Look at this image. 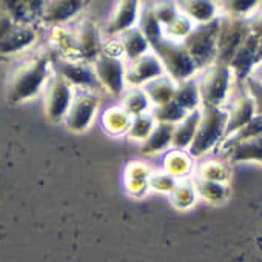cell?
<instances>
[{
    "instance_id": "obj_1",
    "label": "cell",
    "mask_w": 262,
    "mask_h": 262,
    "mask_svg": "<svg viewBox=\"0 0 262 262\" xmlns=\"http://www.w3.org/2000/svg\"><path fill=\"white\" fill-rule=\"evenodd\" d=\"M53 76V57L48 54L36 56L22 63L10 77L7 86V99L13 105H19L37 97L43 93Z\"/></svg>"
},
{
    "instance_id": "obj_2",
    "label": "cell",
    "mask_w": 262,
    "mask_h": 262,
    "mask_svg": "<svg viewBox=\"0 0 262 262\" xmlns=\"http://www.w3.org/2000/svg\"><path fill=\"white\" fill-rule=\"evenodd\" d=\"M228 114L221 106H201V122L188 155L196 159L210 153L225 139Z\"/></svg>"
},
{
    "instance_id": "obj_3",
    "label": "cell",
    "mask_w": 262,
    "mask_h": 262,
    "mask_svg": "<svg viewBox=\"0 0 262 262\" xmlns=\"http://www.w3.org/2000/svg\"><path fill=\"white\" fill-rule=\"evenodd\" d=\"M198 83L202 106H221L224 108L233 90V73L230 65L214 62L208 68L199 71Z\"/></svg>"
},
{
    "instance_id": "obj_4",
    "label": "cell",
    "mask_w": 262,
    "mask_h": 262,
    "mask_svg": "<svg viewBox=\"0 0 262 262\" xmlns=\"http://www.w3.org/2000/svg\"><path fill=\"white\" fill-rule=\"evenodd\" d=\"M151 51L162 62L165 76L170 77L174 83L196 77L198 68L182 42H176L164 36L158 43L151 47Z\"/></svg>"
},
{
    "instance_id": "obj_5",
    "label": "cell",
    "mask_w": 262,
    "mask_h": 262,
    "mask_svg": "<svg viewBox=\"0 0 262 262\" xmlns=\"http://www.w3.org/2000/svg\"><path fill=\"white\" fill-rule=\"evenodd\" d=\"M219 24H221V16L208 24L194 25L191 33L182 42L194 62L198 73L216 62Z\"/></svg>"
},
{
    "instance_id": "obj_6",
    "label": "cell",
    "mask_w": 262,
    "mask_h": 262,
    "mask_svg": "<svg viewBox=\"0 0 262 262\" xmlns=\"http://www.w3.org/2000/svg\"><path fill=\"white\" fill-rule=\"evenodd\" d=\"M250 25L247 19L221 16L219 34H217V56L216 62H222L230 65L236 51L242 47V43L250 36Z\"/></svg>"
},
{
    "instance_id": "obj_7",
    "label": "cell",
    "mask_w": 262,
    "mask_h": 262,
    "mask_svg": "<svg viewBox=\"0 0 262 262\" xmlns=\"http://www.w3.org/2000/svg\"><path fill=\"white\" fill-rule=\"evenodd\" d=\"M126 62L122 57H113L100 54L99 59L93 63L96 79L100 90L111 94L114 99H122L126 93Z\"/></svg>"
},
{
    "instance_id": "obj_8",
    "label": "cell",
    "mask_w": 262,
    "mask_h": 262,
    "mask_svg": "<svg viewBox=\"0 0 262 262\" xmlns=\"http://www.w3.org/2000/svg\"><path fill=\"white\" fill-rule=\"evenodd\" d=\"M100 108L99 94L90 90H76L73 103L63 119L65 126L73 133H85L93 125Z\"/></svg>"
},
{
    "instance_id": "obj_9",
    "label": "cell",
    "mask_w": 262,
    "mask_h": 262,
    "mask_svg": "<svg viewBox=\"0 0 262 262\" xmlns=\"http://www.w3.org/2000/svg\"><path fill=\"white\" fill-rule=\"evenodd\" d=\"M224 110L228 114L225 139L231 136L233 133H236V131H239L241 128H244L247 123H250L256 117V108H254V102L251 96L248 94L245 85L237 83V82H234L231 94L224 105Z\"/></svg>"
},
{
    "instance_id": "obj_10",
    "label": "cell",
    "mask_w": 262,
    "mask_h": 262,
    "mask_svg": "<svg viewBox=\"0 0 262 262\" xmlns=\"http://www.w3.org/2000/svg\"><path fill=\"white\" fill-rule=\"evenodd\" d=\"M74 93L76 90L68 82L53 73L43 90V111L50 122H63L73 103Z\"/></svg>"
},
{
    "instance_id": "obj_11",
    "label": "cell",
    "mask_w": 262,
    "mask_h": 262,
    "mask_svg": "<svg viewBox=\"0 0 262 262\" xmlns=\"http://www.w3.org/2000/svg\"><path fill=\"white\" fill-rule=\"evenodd\" d=\"M53 73L68 82L74 90H90L97 93L100 90L93 65L80 60H70L60 56L53 57Z\"/></svg>"
},
{
    "instance_id": "obj_12",
    "label": "cell",
    "mask_w": 262,
    "mask_h": 262,
    "mask_svg": "<svg viewBox=\"0 0 262 262\" xmlns=\"http://www.w3.org/2000/svg\"><path fill=\"white\" fill-rule=\"evenodd\" d=\"M141 10L142 2H136V0H122V2H117L106 24L102 28L103 39H119L126 31L138 28Z\"/></svg>"
},
{
    "instance_id": "obj_13",
    "label": "cell",
    "mask_w": 262,
    "mask_h": 262,
    "mask_svg": "<svg viewBox=\"0 0 262 262\" xmlns=\"http://www.w3.org/2000/svg\"><path fill=\"white\" fill-rule=\"evenodd\" d=\"M73 34L76 42L77 60L93 65L103 50L105 39L102 36V30L93 20L83 19L77 24L76 31H73Z\"/></svg>"
},
{
    "instance_id": "obj_14",
    "label": "cell",
    "mask_w": 262,
    "mask_h": 262,
    "mask_svg": "<svg viewBox=\"0 0 262 262\" xmlns=\"http://www.w3.org/2000/svg\"><path fill=\"white\" fill-rule=\"evenodd\" d=\"M165 76V70L159 57L151 51L138 62L126 67V86L144 88L148 83Z\"/></svg>"
},
{
    "instance_id": "obj_15",
    "label": "cell",
    "mask_w": 262,
    "mask_h": 262,
    "mask_svg": "<svg viewBox=\"0 0 262 262\" xmlns=\"http://www.w3.org/2000/svg\"><path fill=\"white\" fill-rule=\"evenodd\" d=\"M86 2L80 0H56V2H45V8L40 20L43 24L53 25L54 28L63 27L68 22L77 19V16L85 10Z\"/></svg>"
},
{
    "instance_id": "obj_16",
    "label": "cell",
    "mask_w": 262,
    "mask_h": 262,
    "mask_svg": "<svg viewBox=\"0 0 262 262\" xmlns=\"http://www.w3.org/2000/svg\"><path fill=\"white\" fill-rule=\"evenodd\" d=\"M257 45L259 39L250 34L247 40L242 43V47L236 51L234 57L230 62V68L234 77V82L244 83L253 73L254 67L257 65L256 62V53H257Z\"/></svg>"
},
{
    "instance_id": "obj_17",
    "label": "cell",
    "mask_w": 262,
    "mask_h": 262,
    "mask_svg": "<svg viewBox=\"0 0 262 262\" xmlns=\"http://www.w3.org/2000/svg\"><path fill=\"white\" fill-rule=\"evenodd\" d=\"M39 34L31 25H16L0 42V57H11L17 56L28 48H31Z\"/></svg>"
},
{
    "instance_id": "obj_18",
    "label": "cell",
    "mask_w": 262,
    "mask_h": 262,
    "mask_svg": "<svg viewBox=\"0 0 262 262\" xmlns=\"http://www.w3.org/2000/svg\"><path fill=\"white\" fill-rule=\"evenodd\" d=\"M119 43L122 50V59L126 62V65L135 63L148 53H151V47L139 28H133L122 34L119 37Z\"/></svg>"
},
{
    "instance_id": "obj_19",
    "label": "cell",
    "mask_w": 262,
    "mask_h": 262,
    "mask_svg": "<svg viewBox=\"0 0 262 262\" xmlns=\"http://www.w3.org/2000/svg\"><path fill=\"white\" fill-rule=\"evenodd\" d=\"M153 170L144 162H133L125 170V188L128 194H133L136 198L145 196L150 188V176Z\"/></svg>"
},
{
    "instance_id": "obj_20",
    "label": "cell",
    "mask_w": 262,
    "mask_h": 262,
    "mask_svg": "<svg viewBox=\"0 0 262 262\" xmlns=\"http://www.w3.org/2000/svg\"><path fill=\"white\" fill-rule=\"evenodd\" d=\"M199 122H201V110H196V111L188 113L179 123L174 125L173 141H171L173 150L188 151L190 145L194 141Z\"/></svg>"
},
{
    "instance_id": "obj_21",
    "label": "cell",
    "mask_w": 262,
    "mask_h": 262,
    "mask_svg": "<svg viewBox=\"0 0 262 262\" xmlns=\"http://www.w3.org/2000/svg\"><path fill=\"white\" fill-rule=\"evenodd\" d=\"M178 7L184 16H187L194 25H202L219 17V7L208 0H190V2H178Z\"/></svg>"
},
{
    "instance_id": "obj_22",
    "label": "cell",
    "mask_w": 262,
    "mask_h": 262,
    "mask_svg": "<svg viewBox=\"0 0 262 262\" xmlns=\"http://www.w3.org/2000/svg\"><path fill=\"white\" fill-rule=\"evenodd\" d=\"M162 170L176 178L178 181L181 179H188V176L194 171V159L188 155V151L182 150H171L164 155V164Z\"/></svg>"
},
{
    "instance_id": "obj_23",
    "label": "cell",
    "mask_w": 262,
    "mask_h": 262,
    "mask_svg": "<svg viewBox=\"0 0 262 262\" xmlns=\"http://www.w3.org/2000/svg\"><path fill=\"white\" fill-rule=\"evenodd\" d=\"M173 131H174L173 125L156 123V126L153 129V133L150 135V138L144 144H141L142 155H145V156H156V155L165 153L171 147Z\"/></svg>"
},
{
    "instance_id": "obj_24",
    "label": "cell",
    "mask_w": 262,
    "mask_h": 262,
    "mask_svg": "<svg viewBox=\"0 0 262 262\" xmlns=\"http://www.w3.org/2000/svg\"><path fill=\"white\" fill-rule=\"evenodd\" d=\"M182 110L187 113L201 110L202 100H201V93H199V83L198 77L184 80L181 83H176V91H174V99H173Z\"/></svg>"
},
{
    "instance_id": "obj_25",
    "label": "cell",
    "mask_w": 262,
    "mask_h": 262,
    "mask_svg": "<svg viewBox=\"0 0 262 262\" xmlns=\"http://www.w3.org/2000/svg\"><path fill=\"white\" fill-rule=\"evenodd\" d=\"M131 117L119 103L110 106L102 114V126L111 136H126V131L131 123Z\"/></svg>"
},
{
    "instance_id": "obj_26",
    "label": "cell",
    "mask_w": 262,
    "mask_h": 262,
    "mask_svg": "<svg viewBox=\"0 0 262 262\" xmlns=\"http://www.w3.org/2000/svg\"><path fill=\"white\" fill-rule=\"evenodd\" d=\"M119 105L131 116H142V114H150L153 110V105L144 91V88H128L126 93L122 96L119 100Z\"/></svg>"
},
{
    "instance_id": "obj_27",
    "label": "cell",
    "mask_w": 262,
    "mask_h": 262,
    "mask_svg": "<svg viewBox=\"0 0 262 262\" xmlns=\"http://www.w3.org/2000/svg\"><path fill=\"white\" fill-rule=\"evenodd\" d=\"M138 28L147 37L150 47L158 43L165 36L164 27L159 24V20H158V17L155 14V5L153 4H144L142 2V10H141V17H139Z\"/></svg>"
},
{
    "instance_id": "obj_28",
    "label": "cell",
    "mask_w": 262,
    "mask_h": 262,
    "mask_svg": "<svg viewBox=\"0 0 262 262\" xmlns=\"http://www.w3.org/2000/svg\"><path fill=\"white\" fill-rule=\"evenodd\" d=\"M224 153L230 162H262V136L233 145Z\"/></svg>"
},
{
    "instance_id": "obj_29",
    "label": "cell",
    "mask_w": 262,
    "mask_h": 262,
    "mask_svg": "<svg viewBox=\"0 0 262 262\" xmlns=\"http://www.w3.org/2000/svg\"><path fill=\"white\" fill-rule=\"evenodd\" d=\"M144 91L147 93V96H148V99L155 108V106L165 105L174 99L176 83L170 77L164 76V77L148 83L147 86H144Z\"/></svg>"
},
{
    "instance_id": "obj_30",
    "label": "cell",
    "mask_w": 262,
    "mask_h": 262,
    "mask_svg": "<svg viewBox=\"0 0 262 262\" xmlns=\"http://www.w3.org/2000/svg\"><path fill=\"white\" fill-rule=\"evenodd\" d=\"M170 199H171L173 207H176L178 210L191 208L194 205L196 199H198L194 181H190V179H181V181H178V185L170 193Z\"/></svg>"
},
{
    "instance_id": "obj_31",
    "label": "cell",
    "mask_w": 262,
    "mask_h": 262,
    "mask_svg": "<svg viewBox=\"0 0 262 262\" xmlns=\"http://www.w3.org/2000/svg\"><path fill=\"white\" fill-rule=\"evenodd\" d=\"M194 173L198 181H210V182H221V184H225L230 176L227 164L221 161L202 162L194 168Z\"/></svg>"
},
{
    "instance_id": "obj_32",
    "label": "cell",
    "mask_w": 262,
    "mask_h": 262,
    "mask_svg": "<svg viewBox=\"0 0 262 262\" xmlns=\"http://www.w3.org/2000/svg\"><path fill=\"white\" fill-rule=\"evenodd\" d=\"M156 126V120L153 119L151 114H142V116H136L131 119L129 128L126 131V138L129 141L135 142H141L144 144L150 135L153 133V129Z\"/></svg>"
},
{
    "instance_id": "obj_33",
    "label": "cell",
    "mask_w": 262,
    "mask_h": 262,
    "mask_svg": "<svg viewBox=\"0 0 262 262\" xmlns=\"http://www.w3.org/2000/svg\"><path fill=\"white\" fill-rule=\"evenodd\" d=\"M198 198L210 202V204H221L228 196L227 184L221 182H210V181H194Z\"/></svg>"
},
{
    "instance_id": "obj_34",
    "label": "cell",
    "mask_w": 262,
    "mask_h": 262,
    "mask_svg": "<svg viewBox=\"0 0 262 262\" xmlns=\"http://www.w3.org/2000/svg\"><path fill=\"white\" fill-rule=\"evenodd\" d=\"M153 116V119L156 120V123H167V125H176L179 123L188 113L185 110H182L174 100L161 105V106H155L150 113Z\"/></svg>"
},
{
    "instance_id": "obj_35",
    "label": "cell",
    "mask_w": 262,
    "mask_h": 262,
    "mask_svg": "<svg viewBox=\"0 0 262 262\" xmlns=\"http://www.w3.org/2000/svg\"><path fill=\"white\" fill-rule=\"evenodd\" d=\"M260 2H224L222 11L225 16L239 17V19H250L260 7Z\"/></svg>"
},
{
    "instance_id": "obj_36",
    "label": "cell",
    "mask_w": 262,
    "mask_h": 262,
    "mask_svg": "<svg viewBox=\"0 0 262 262\" xmlns=\"http://www.w3.org/2000/svg\"><path fill=\"white\" fill-rule=\"evenodd\" d=\"M194 28V24L187 17L184 16L182 13L178 16V19L164 30L165 33V37L171 39V40H176V42H184V39L191 33V30Z\"/></svg>"
},
{
    "instance_id": "obj_37",
    "label": "cell",
    "mask_w": 262,
    "mask_h": 262,
    "mask_svg": "<svg viewBox=\"0 0 262 262\" xmlns=\"http://www.w3.org/2000/svg\"><path fill=\"white\" fill-rule=\"evenodd\" d=\"M178 185V179L173 178L171 174H168L167 171L164 170H159V171H155L151 173L150 176V184H148V188L150 191H156V193H167L170 194L174 187Z\"/></svg>"
},
{
    "instance_id": "obj_38",
    "label": "cell",
    "mask_w": 262,
    "mask_h": 262,
    "mask_svg": "<svg viewBox=\"0 0 262 262\" xmlns=\"http://www.w3.org/2000/svg\"><path fill=\"white\" fill-rule=\"evenodd\" d=\"M153 5H155V14L158 17L159 24L164 27V30L167 27H170L181 14L178 2H156Z\"/></svg>"
},
{
    "instance_id": "obj_39",
    "label": "cell",
    "mask_w": 262,
    "mask_h": 262,
    "mask_svg": "<svg viewBox=\"0 0 262 262\" xmlns=\"http://www.w3.org/2000/svg\"><path fill=\"white\" fill-rule=\"evenodd\" d=\"M248 94L251 96L253 102H254V108H256V116L262 119V85H259L253 77H248L244 82Z\"/></svg>"
},
{
    "instance_id": "obj_40",
    "label": "cell",
    "mask_w": 262,
    "mask_h": 262,
    "mask_svg": "<svg viewBox=\"0 0 262 262\" xmlns=\"http://www.w3.org/2000/svg\"><path fill=\"white\" fill-rule=\"evenodd\" d=\"M248 25H250V33L254 37L262 39V7H259V10L248 19Z\"/></svg>"
},
{
    "instance_id": "obj_41",
    "label": "cell",
    "mask_w": 262,
    "mask_h": 262,
    "mask_svg": "<svg viewBox=\"0 0 262 262\" xmlns=\"http://www.w3.org/2000/svg\"><path fill=\"white\" fill-rule=\"evenodd\" d=\"M17 24H14L13 20H11V17L7 14V13H4L2 10H0V42H2L4 39H5V36L16 27Z\"/></svg>"
},
{
    "instance_id": "obj_42",
    "label": "cell",
    "mask_w": 262,
    "mask_h": 262,
    "mask_svg": "<svg viewBox=\"0 0 262 262\" xmlns=\"http://www.w3.org/2000/svg\"><path fill=\"white\" fill-rule=\"evenodd\" d=\"M250 77H253L259 85H262V62L254 67V70H253V73H251Z\"/></svg>"
},
{
    "instance_id": "obj_43",
    "label": "cell",
    "mask_w": 262,
    "mask_h": 262,
    "mask_svg": "<svg viewBox=\"0 0 262 262\" xmlns=\"http://www.w3.org/2000/svg\"><path fill=\"white\" fill-rule=\"evenodd\" d=\"M256 62H257V63H260V62H262V39H259L257 53H256Z\"/></svg>"
}]
</instances>
